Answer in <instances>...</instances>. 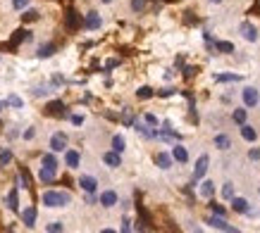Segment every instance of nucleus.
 I'll return each mask as SVG.
<instances>
[{
	"label": "nucleus",
	"instance_id": "nucleus-2",
	"mask_svg": "<svg viewBox=\"0 0 260 233\" xmlns=\"http://www.w3.org/2000/svg\"><path fill=\"white\" fill-rule=\"evenodd\" d=\"M241 98H243V105H246V107H256L260 103V93H258V88H253V86H246V88L241 90Z\"/></svg>",
	"mask_w": 260,
	"mask_h": 233
},
{
	"label": "nucleus",
	"instance_id": "nucleus-10",
	"mask_svg": "<svg viewBox=\"0 0 260 233\" xmlns=\"http://www.w3.org/2000/svg\"><path fill=\"white\" fill-rule=\"evenodd\" d=\"M79 186H81V191H86L89 195H93L95 191H98V181L93 179V176H79Z\"/></svg>",
	"mask_w": 260,
	"mask_h": 233
},
{
	"label": "nucleus",
	"instance_id": "nucleus-18",
	"mask_svg": "<svg viewBox=\"0 0 260 233\" xmlns=\"http://www.w3.org/2000/svg\"><path fill=\"white\" fill-rule=\"evenodd\" d=\"M55 169H48V167H41V169H38V179L43 181V183H50V181L55 179Z\"/></svg>",
	"mask_w": 260,
	"mask_h": 233
},
{
	"label": "nucleus",
	"instance_id": "nucleus-12",
	"mask_svg": "<svg viewBox=\"0 0 260 233\" xmlns=\"http://www.w3.org/2000/svg\"><path fill=\"white\" fill-rule=\"evenodd\" d=\"M103 162H105L110 169H117V167H122V157H119V152H117V150H110V152H105V155H103Z\"/></svg>",
	"mask_w": 260,
	"mask_h": 233
},
{
	"label": "nucleus",
	"instance_id": "nucleus-20",
	"mask_svg": "<svg viewBox=\"0 0 260 233\" xmlns=\"http://www.w3.org/2000/svg\"><path fill=\"white\" fill-rule=\"evenodd\" d=\"M215 81L217 84H234V81H241V76L239 74H217Z\"/></svg>",
	"mask_w": 260,
	"mask_h": 233
},
{
	"label": "nucleus",
	"instance_id": "nucleus-41",
	"mask_svg": "<svg viewBox=\"0 0 260 233\" xmlns=\"http://www.w3.org/2000/svg\"><path fill=\"white\" fill-rule=\"evenodd\" d=\"M5 107H7V100H0V112H2Z\"/></svg>",
	"mask_w": 260,
	"mask_h": 233
},
{
	"label": "nucleus",
	"instance_id": "nucleus-21",
	"mask_svg": "<svg viewBox=\"0 0 260 233\" xmlns=\"http://www.w3.org/2000/svg\"><path fill=\"white\" fill-rule=\"evenodd\" d=\"M19 188V186H17ZM17 188H12L10 191V195H7V207L12 210V212H17L19 210V197H17Z\"/></svg>",
	"mask_w": 260,
	"mask_h": 233
},
{
	"label": "nucleus",
	"instance_id": "nucleus-3",
	"mask_svg": "<svg viewBox=\"0 0 260 233\" xmlns=\"http://www.w3.org/2000/svg\"><path fill=\"white\" fill-rule=\"evenodd\" d=\"M239 34H241L243 41H248V43H256V41H258V29H256V24H251V21H243L241 26H239Z\"/></svg>",
	"mask_w": 260,
	"mask_h": 233
},
{
	"label": "nucleus",
	"instance_id": "nucleus-9",
	"mask_svg": "<svg viewBox=\"0 0 260 233\" xmlns=\"http://www.w3.org/2000/svg\"><path fill=\"white\" fill-rule=\"evenodd\" d=\"M84 26H86L89 31H98V29L103 26V17H100L98 12H89V15H86V21H84Z\"/></svg>",
	"mask_w": 260,
	"mask_h": 233
},
{
	"label": "nucleus",
	"instance_id": "nucleus-6",
	"mask_svg": "<svg viewBox=\"0 0 260 233\" xmlns=\"http://www.w3.org/2000/svg\"><path fill=\"white\" fill-rule=\"evenodd\" d=\"M205 224H210L213 229H220V231H232V233L236 231V229H234V226H229V224L224 221V216H220V214L208 216V221H205Z\"/></svg>",
	"mask_w": 260,
	"mask_h": 233
},
{
	"label": "nucleus",
	"instance_id": "nucleus-4",
	"mask_svg": "<svg viewBox=\"0 0 260 233\" xmlns=\"http://www.w3.org/2000/svg\"><path fill=\"white\" fill-rule=\"evenodd\" d=\"M50 150L53 152H65L67 150V133H53L50 136Z\"/></svg>",
	"mask_w": 260,
	"mask_h": 233
},
{
	"label": "nucleus",
	"instance_id": "nucleus-14",
	"mask_svg": "<svg viewBox=\"0 0 260 233\" xmlns=\"http://www.w3.org/2000/svg\"><path fill=\"white\" fill-rule=\"evenodd\" d=\"M172 157H174V162H179V164H186V162H189V152H186L184 145L177 143L172 148Z\"/></svg>",
	"mask_w": 260,
	"mask_h": 233
},
{
	"label": "nucleus",
	"instance_id": "nucleus-31",
	"mask_svg": "<svg viewBox=\"0 0 260 233\" xmlns=\"http://www.w3.org/2000/svg\"><path fill=\"white\" fill-rule=\"evenodd\" d=\"M46 231L57 233V231H65V226H62V221H50V224L46 226Z\"/></svg>",
	"mask_w": 260,
	"mask_h": 233
},
{
	"label": "nucleus",
	"instance_id": "nucleus-39",
	"mask_svg": "<svg viewBox=\"0 0 260 233\" xmlns=\"http://www.w3.org/2000/svg\"><path fill=\"white\" fill-rule=\"evenodd\" d=\"M34 136H36V131H34V128H26V133H24V141H31Z\"/></svg>",
	"mask_w": 260,
	"mask_h": 233
},
{
	"label": "nucleus",
	"instance_id": "nucleus-13",
	"mask_svg": "<svg viewBox=\"0 0 260 233\" xmlns=\"http://www.w3.org/2000/svg\"><path fill=\"white\" fill-rule=\"evenodd\" d=\"M22 224L24 226H34L36 224V207H24L22 210Z\"/></svg>",
	"mask_w": 260,
	"mask_h": 233
},
{
	"label": "nucleus",
	"instance_id": "nucleus-40",
	"mask_svg": "<svg viewBox=\"0 0 260 233\" xmlns=\"http://www.w3.org/2000/svg\"><path fill=\"white\" fill-rule=\"evenodd\" d=\"M122 231H131V221H129V219H124V221H122Z\"/></svg>",
	"mask_w": 260,
	"mask_h": 233
},
{
	"label": "nucleus",
	"instance_id": "nucleus-15",
	"mask_svg": "<svg viewBox=\"0 0 260 233\" xmlns=\"http://www.w3.org/2000/svg\"><path fill=\"white\" fill-rule=\"evenodd\" d=\"M213 145H215L217 150H229V148H232V138H229L227 133H217V136L213 138Z\"/></svg>",
	"mask_w": 260,
	"mask_h": 233
},
{
	"label": "nucleus",
	"instance_id": "nucleus-37",
	"mask_svg": "<svg viewBox=\"0 0 260 233\" xmlns=\"http://www.w3.org/2000/svg\"><path fill=\"white\" fill-rule=\"evenodd\" d=\"M248 157H251L253 162H258L260 160V150H258V148H256V150H251V152H248Z\"/></svg>",
	"mask_w": 260,
	"mask_h": 233
},
{
	"label": "nucleus",
	"instance_id": "nucleus-25",
	"mask_svg": "<svg viewBox=\"0 0 260 233\" xmlns=\"http://www.w3.org/2000/svg\"><path fill=\"white\" fill-rule=\"evenodd\" d=\"M246 117H248V112L243 107H239V109H234V114H232V119L236 122V124L241 126V124H246Z\"/></svg>",
	"mask_w": 260,
	"mask_h": 233
},
{
	"label": "nucleus",
	"instance_id": "nucleus-36",
	"mask_svg": "<svg viewBox=\"0 0 260 233\" xmlns=\"http://www.w3.org/2000/svg\"><path fill=\"white\" fill-rule=\"evenodd\" d=\"M24 19H29V21H34V19H38V12H36V10H29V12L24 15Z\"/></svg>",
	"mask_w": 260,
	"mask_h": 233
},
{
	"label": "nucleus",
	"instance_id": "nucleus-43",
	"mask_svg": "<svg viewBox=\"0 0 260 233\" xmlns=\"http://www.w3.org/2000/svg\"><path fill=\"white\" fill-rule=\"evenodd\" d=\"M103 2H105V5H108V2H112V0H103Z\"/></svg>",
	"mask_w": 260,
	"mask_h": 233
},
{
	"label": "nucleus",
	"instance_id": "nucleus-35",
	"mask_svg": "<svg viewBox=\"0 0 260 233\" xmlns=\"http://www.w3.org/2000/svg\"><path fill=\"white\" fill-rule=\"evenodd\" d=\"M210 210H213V214H220V216L227 214V210H224V207H220V205H210Z\"/></svg>",
	"mask_w": 260,
	"mask_h": 233
},
{
	"label": "nucleus",
	"instance_id": "nucleus-28",
	"mask_svg": "<svg viewBox=\"0 0 260 233\" xmlns=\"http://www.w3.org/2000/svg\"><path fill=\"white\" fill-rule=\"evenodd\" d=\"M136 95H139L141 100H148V98H153V88H150V86H141V88L136 90Z\"/></svg>",
	"mask_w": 260,
	"mask_h": 233
},
{
	"label": "nucleus",
	"instance_id": "nucleus-11",
	"mask_svg": "<svg viewBox=\"0 0 260 233\" xmlns=\"http://www.w3.org/2000/svg\"><path fill=\"white\" fill-rule=\"evenodd\" d=\"M65 164H67L70 169H79V164H81L79 150H65Z\"/></svg>",
	"mask_w": 260,
	"mask_h": 233
},
{
	"label": "nucleus",
	"instance_id": "nucleus-24",
	"mask_svg": "<svg viewBox=\"0 0 260 233\" xmlns=\"http://www.w3.org/2000/svg\"><path fill=\"white\" fill-rule=\"evenodd\" d=\"M215 48H217L220 53H224V55H232V53H234V45H232L229 41H217V43H215Z\"/></svg>",
	"mask_w": 260,
	"mask_h": 233
},
{
	"label": "nucleus",
	"instance_id": "nucleus-27",
	"mask_svg": "<svg viewBox=\"0 0 260 233\" xmlns=\"http://www.w3.org/2000/svg\"><path fill=\"white\" fill-rule=\"evenodd\" d=\"M222 197L224 200H232V197H234V183H232V181H227L222 186Z\"/></svg>",
	"mask_w": 260,
	"mask_h": 233
},
{
	"label": "nucleus",
	"instance_id": "nucleus-33",
	"mask_svg": "<svg viewBox=\"0 0 260 233\" xmlns=\"http://www.w3.org/2000/svg\"><path fill=\"white\" fill-rule=\"evenodd\" d=\"M143 7H146V0H131V10L134 12H141Z\"/></svg>",
	"mask_w": 260,
	"mask_h": 233
},
{
	"label": "nucleus",
	"instance_id": "nucleus-8",
	"mask_svg": "<svg viewBox=\"0 0 260 233\" xmlns=\"http://www.w3.org/2000/svg\"><path fill=\"white\" fill-rule=\"evenodd\" d=\"M117 200H119V197H117V193H115V191H103V193H100V197H98V202H100L105 210L115 207V205H117Z\"/></svg>",
	"mask_w": 260,
	"mask_h": 233
},
{
	"label": "nucleus",
	"instance_id": "nucleus-38",
	"mask_svg": "<svg viewBox=\"0 0 260 233\" xmlns=\"http://www.w3.org/2000/svg\"><path fill=\"white\" fill-rule=\"evenodd\" d=\"M72 124L81 126V124H84V117H81V114H74V117H72Z\"/></svg>",
	"mask_w": 260,
	"mask_h": 233
},
{
	"label": "nucleus",
	"instance_id": "nucleus-19",
	"mask_svg": "<svg viewBox=\"0 0 260 233\" xmlns=\"http://www.w3.org/2000/svg\"><path fill=\"white\" fill-rule=\"evenodd\" d=\"M41 164H43V167H48V169H55V171H57V167H60V162H57V157L53 155V152L43 155V157H41Z\"/></svg>",
	"mask_w": 260,
	"mask_h": 233
},
{
	"label": "nucleus",
	"instance_id": "nucleus-22",
	"mask_svg": "<svg viewBox=\"0 0 260 233\" xmlns=\"http://www.w3.org/2000/svg\"><path fill=\"white\" fill-rule=\"evenodd\" d=\"M124 148H127V141H124V136H112V150H117V152H124Z\"/></svg>",
	"mask_w": 260,
	"mask_h": 233
},
{
	"label": "nucleus",
	"instance_id": "nucleus-32",
	"mask_svg": "<svg viewBox=\"0 0 260 233\" xmlns=\"http://www.w3.org/2000/svg\"><path fill=\"white\" fill-rule=\"evenodd\" d=\"M143 119H146V124L153 126V128L160 124V122H158V117H155V114H150V112H148V114H143Z\"/></svg>",
	"mask_w": 260,
	"mask_h": 233
},
{
	"label": "nucleus",
	"instance_id": "nucleus-26",
	"mask_svg": "<svg viewBox=\"0 0 260 233\" xmlns=\"http://www.w3.org/2000/svg\"><path fill=\"white\" fill-rule=\"evenodd\" d=\"M55 53V45H43V48H38V57H41V60H48V57H50V55Z\"/></svg>",
	"mask_w": 260,
	"mask_h": 233
},
{
	"label": "nucleus",
	"instance_id": "nucleus-17",
	"mask_svg": "<svg viewBox=\"0 0 260 233\" xmlns=\"http://www.w3.org/2000/svg\"><path fill=\"white\" fill-rule=\"evenodd\" d=\"M172 162H174V157H172V152H158V155H155V164H158V167H160V169H169V167H172Z\"/></svg>",
	"mask_w": 260,
	"mask_h": 233
},
{
	"label": "nucleus",
	"instance_id": "nucleus-16",
	"mask_svg": "<svg viewBox=\"0 0 260 233\" xmlns=\"http://www.w3.org/2000/svg\"><path fill=\"white\" fill-rule=\"evenodd\" d=\"M241 138L243 141H248V143H256V141H258V131H256L253 126L241 124Z\"/></svg>",
	"mask_w": 260,
	"mask_h": 233
},
{
	"label": "nucleus",
	"instance_id": "nucleus-34",
	"mask_svg": "<svg viewBox=\"0 0 260 233\" xmlns=\"http://www.w3.org/2000/svg\"><path fill=\"white\" fill-rule=\"evenodd\" d=\"M12 7L15 10H24V7H29V0H12Z\"/></svg>",
	"mask_w": 260,
	"mask_h": 233
},
{
	"label": "nucleus",
	"instance_id": "nucleus-7",
	"mask_svg": "<svg viewBox=\"0 0 260 233\" xmlns=\"http://www.w3.org/2000/svg\"><path fill=\"white\" fill-rule=\"evenodd\" d=\"M229 202H232V210H234L236 214H248V212H251V207H248V200H246V197H236V195H234Z\"/></svg>",
	"mask_w": 260,
	"mask_h": 233
},
{
	"label": "nucleus",
	"instance_id": "nucleus-1",
	"mask_svg": "<svg viewBox=\"0 0 260 233\" xmlns=\"http://www.w3.org/2000/svg\"><path fill=\"white\" fill-rule=\"evenodd\" d=\"M41 202H43L46 207H50V210L67 207V205L72 202V195H70L67 191H46V193L41 195Z\"/></svg>",
	"mask_w": 260,
	"mask_h": 233
},
{
	"label": "nucleus",
	"instance_id": "nucleus-5",
	"mask_svg": "<svg viewBox=\"0 0 260 233\" xmlns=\"http://www.w3.org/2000/svg\"><path fill=\"white\" fill-rule=\"evenodd\" d=\"M208 164H210V157L208 155H201L198 160H196V167H193V179H203L205 174H208Z\"/></svg>",
	"mask_w": 260,
	"mask_h": 233
},
{
	"label": "nucleus",
	"instance_id": "nucleus-42",
	"mask_svg": "<svg viewBox=\"0 0 260 233\" xmlns=\"http://www.w3.org/2000/svg\"><path fill=\"white\" fill-rule=\"evenodd\" d=\"M210 2H222V0H210Z\"/></svg>",
	"mask_w": 260,
	"mask_h": 233
},
{
	"label": "nucleus",
	"instance_id": "nucleus-30",
	"mask_svg": "<svg viewBox=\"0 0 260 233\" xmlns=\"http://www.w3.org/2000/svg\"><path fill=\"white\" fill-rule=\"evenodd\" d=\"M7 105H12V107H24V100H22V98H19V95H10V98H7Z\"/></svg>",
	"mask_w": 260,
	"mask_h": 233
},
{
	"label": "nucleus",
	"instance_id": "nucleus-23",
	"mask_svg": "<svg viewBox=\"0 0 260 233\" xmlns=\"http://www.w3.org/2000/svg\"><path fill=\"white\" fill-rule=\"evenodd\" d=\"M213 193H215V183H213V181H203V183H201V195L213 197Z\"/></svg>",
	"mask_w": 260,
	"mask_h": 233
},
{
	"label": "nucleus",
	"instance_id": "nucleus-29",
	"mask_svg": "<svg viewBox=\"0 0 260 233\" xmlns=\"http://www.w3.org/2000/svg\"><path fill=\"white\" fill-rule=\"evenodd\" d=\"M10 162H12V152L10 150H2L0 152V167H7Z\"/></svg>",
	"mask_w": 260,
	"mask_h": 233
}]
</instances>
